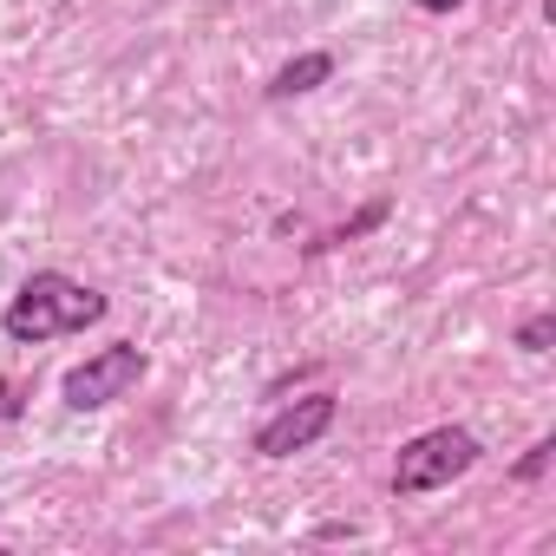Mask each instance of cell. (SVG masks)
Segmentation results:
<instances>
[{
	"label": "cell",
	"instance_id": "cell-1",
	"mask_svg": "<svg viewBox=\"0 0 556 556\" xmlns=\"http://www.w3.org/2000/svg\"><path fill=\"white\" fill-rule=\"evenodd\" d=\"M112 315V302L86 282H73V275L60 268H34L27 282L8 295V308H0V334H8L14 348H47V341H66V334H86Z\"/></svg>",
	"mask_w": 556,
	"mask_h": 556
},
{
	"label": "cell",
	"instance_id": "cell-8",
	"mask_svg": "<svg viewBox=\"0 0 556 556\" xmlns=\"http://www.w3.org/2000/svg\"><path fill=\"white\" fill-rule=\"evenodd\" d=\"M387 216H393V203H387V197H380V203H367V210H361V216H354V223H348V229H334V236H328V242H354V236H367V229H380V223H387ZM328 242H315V249H328Z\"/></svg>",
	"mask_w": 556,
	"mask_h": 556
},
{
	"label": "cell",
	"instance_id": "cell-2",
	"mask_svg": "<svg viewBox=\"0 0 556 556\" xmlns=\"http://www.w3.org/2000/svg\"><path fill=\"white\" fill-rule=\"evenodd\" d=\"M484 458V439L471 426H432V432H413L393 458V497H426V491H445L452 478H465L471 465Z\"/></svg>",
	"mask_w": 556,
	"mask_h": 556
},
{
	"label": "cell",
	"instance_id": "cell-7",
	"mask_svg": "<svg viewBox=\"0 0 556 556\" xmlns=\"http://www.w3.org/2000/svg\"><path fill=\"white\" fill-rule=\"evenodd\" d=\"M549 465H556V432H543V439H536V445H530V452L510 465V478H517V484H536Z\"/></svg>",
	"mask_w": 556,
	"mask_h": 556
},
{
	"label": "cell",
	"instance_id": "cell-6",
	"mask_svg": "<svg viewBox=\"0 0 556 556\" xmlns=\"http://www.w3.org/2000/svg\"><path fill=\"white\" fill-rule=\"evenodd\" d=\"M510 348H517V354H549V348H556V315L543 308V315H530V321H517V334H510Z\"/></svg>",
	"mask_w": 556,
	"mask_h": 556
},
{
	"label": "cell",
	"instance_id": "cell-4",
	"mask_svg": "<svg viewBox=\"0 0 556 556\" xmlns=\"http://www.w3.org/2000/svg\"><path fill=\"white\" fill-rule=\"evenodd\" d=\"M334 419H341V400L334 393H302V400H289V406H275L262 426H255V458H295V452H308V445H321L328 432H334Z\"/></svg>",
	"mask_w": 556,
	"mask_h": 556
},
{
	"label": "cell",
	"instance_id": "cell-5",
	"mask_svg": "<svg viewBox=\"0 0 556 556\" xmlns=\"http://www.w3.org/2000/svg\"><path fill=\"white\" fill-rule=\"evenodd\" d=\"M328 79H334V53H295L289 66H275V73H268L262 99H268V105H289V99H308V92H321Z\"/></svg>",
	"mask_w": 556,
	"mask_h": 556
},
{
	"label": "cell",
	"instance_id": "cell-10",
	"mask_svg": "<svg viewBox=\"0 0 556 556\" xmlns=\"http://www.w3.org/2000/svg\"><path fill=\"white\" fill-rule=\"evenodd\" d=\"M426 14H452V8H471V0H419Z\"/></svg>",
	"mask_w": 556,
	"mask_h": 556
},
{
	"label": "cell",
	"instance_id": "cell-3",
	"mask_svg": "<svg viewBox=\"0 0 556 556\" xmlns=\"http://www.w3.org/2000/svg\"><path fill=\"white\" fill-rule=\"evenodd\" d=\"M144 374H151V354H144L138 341H112V348L86 354L79 367H66L60 400H66L73 413H105V406H118Z\"/></svg>",
	"mask_w": 556,
	"mask_h": 556
},
{
	"label": "cell",
	"instance_id": "cell-9",
	"mask_svg": "<svg viewBox=\"0 0 556 556\" xmlns=\"http://www.w3.org/2000/svg\"><path fill=\"white\" fill-rule=\"evenodd\" d=\"M27 413V380H8V374H0V426H14Z\"/></svg>",
	"mask_w": 556,
	"mask_h": 556
}]
</instances>
